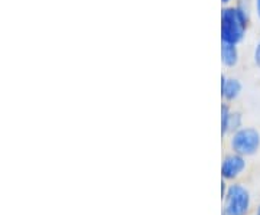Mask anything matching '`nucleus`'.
<instances>
[{
    "label": "nucleus",
    "instance_id": "obj_1",
    "mask_svg": "<svg viewBox=\"0 0 260 215\" xmlns=\"http://www.w3.org/2000/svg\"><path fill=\"white\" fill-rule=\"evenodd\" d=\"M246 26L247 15L240 6L221 10V42L237 45L243 39Z\"/></svg>",
    "mask_w": 260,
    "mask_h": 215
},
{
    "label": "nucleus",
    "instance_id": "obj_2",
    "mask_svg": "<svg viewBox=\"0 0 260 215\" xmlns=\"http://www.w3.org/2000/svg\"><path fill=\"white\" fill-rule=\"evenodd\" d=\"M223 201L221 214L225 215H249L251 209V194L249 188L240 182H232L229 185Z\"/></svg>",
    "mask_w": 260,
    "mask_h": 215
},
{
    "label": "nucleus",
    "instance_id": "obj_3",
    "mask_svg": "<svg viewBox=\"0 0 260 215\" xmlns=\"http://www.w3.org/2000/svg\"><path fill=\"white\" fill-rule=\"evenodd\" d=\"M232 152L244 158L253 156L260 149V133L253 127H242L230 134Z\"/></svg>",
    "mask_w": 260,
    "mask_h": 215
},
{
    "label": "nucleus",
    "instance_id": "obj_4",
    "mask_svg": "<svg viewBox=\"0 0 260 215\" xmlns=\"http://www.w3.org/2000/svg\"><path fill=\"white\" fill-rule=\"evenodd\" d=\"M246 168H247L246 158L239 153L232 152L225 155L221 160L220 173H221V178L225 179L227 182H236L244 173Z\"/></svg>",
    "mask_w": 260,
    "mask_h": 215
},
{
    "label": "nucleus",
    "instance_id": "obj_5",
    "mask_svg": "<svg viewBox=\"0 0 260 215\" xmlns=\"http://www.w3.org/2000/svg\"><path fill=\"white\" fill-rule=\"evenodd\" d=\"M242 93V84L239 80L234 78H227L221 77V97L225 101H233L236 100Z\"/></svg>",
    "mask_w": 260,
    "mask_h": 215
},
{
    "label": "nucleus",
    "instance_id": "obj_6",
    "mask_svg": "<svg viewBox=\"0 0 260 215\" xmlns=\"http://www.w3.org/2000/svg\"><path fill=\"white\" fill-rule=\"evenodd\" d=\"M221 61L224 65L234 66L239 61V51L234 44H225L223 42L221 45Z\"/></svg>",
    "mask_w": 260,
    "mask_h": 215
},
{
    "label": "nucleus",
    "instance_id": "obj_7",
    "mask_svg": "<svg viewBox=\"0 0 260 215\" xmlns=\"http://www.w3.org/2000/svg\"><path fill=\"white\" fill-rule=\"evenodd\" d=\"M243 127V117L239 112L230 113V120H229V134H232L236 130Z\"/></svg>",
    "mask_w": 260,
    "mask_h": 215
},
{
    "label": "nucleus",
    "instance_id": "obj_8",
    "mask_svg": "<svg viewBox=\"0 0 260 215\" xmlns=\"http://www.w3.org/2000/svg\"><path fill=\"white\" fill-rule=\"evenodd\" d=\"M230 107L227 104H223L221 105V136L225 137L229 136V120H230Z\"/></svg>",
    "mask_w": 260,
    "mask_h": 215
},
{
    "label": "nucleus",
    "instance_id": "obj_9",
    "mask_svg": "<svg viewBox=\"0 0 260 215\" xmlns=\"http://www.w3.org/2000/svg\"><path fill=\"white\" fill-rule=\"evenodd\" d=\"M254 62L260 68V41L259 44L256 45V49H254Z\"/></svg>",
    "mask_w": 260,
    "mask_h": 215
},
{
    "label": "nucleus",
    "instance_id": "obj_10",
    "mask_svg": "<svg viewBox=\"0 0 260 215\" xmlns=\"http://www.w3.org/2000/svg\"><path fill=\"white\" fill-rule=\"evenodd\" d=\"M256 10H257V15L260 18V0H256Z\"/></svg>",
    "mask_w": 260,
    "mask_h": 215
},
{
    "label": "nucleus",
    "instance_id": "obj_11",
    "mask_svg": "<svg viewBox=\"0 0 260 215\" xmlns=\"http://www.w3.org/2000/svg\"><path fill=\"white\" fill-rule=\"evenodd\" d=\"M254 215H260V205L256 208V214H254Z\"/></svg>",
    "mask_w": 260,
    "mask_h": 215
},
{
    "label": "nucleus",
    "instance_id": "obj_12",
    "mask_svg": "<svg viewBox=\"0 0 260 215\" xmlns=\"http://www.w3.org/2000/svg\"><path fill=\"white\" fill-rule=\"evenodd\" d=\"M221 2H223V3H229L230 0H221Z\"/></svg>",
    "mask_w": 260,
    "mask_h": 215
},
{
    "label": "nucleus",
    "instance_id": "obj_13",
    "mask_svg": "<svg viewBox=\"0 0 260 215\" xmlns=\"http://www.w3.org/2000/svg\"><path fill=\"white\" fill-rule=\"evenodd\" d=\"M221 215H225V214H221Z\"/></svg>",
    "mask_w": 260,
    "mask_h": 215
}]
</instances>
